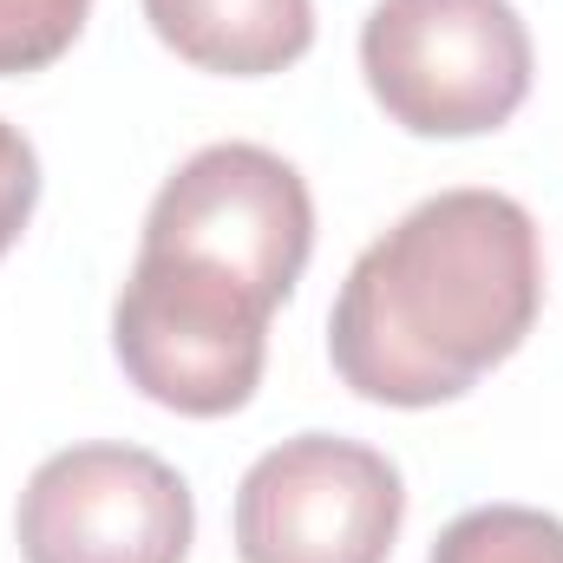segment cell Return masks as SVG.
I'll return each instance as SVG.
<instances>
[{
	"label": "cell",
	"mask_w": 563,
	"mask_h": 563,
	"mask_svg": "<svg viewBox=\"0 0 563 563\" xmlns=\"http://www.w3.org/2000/svg\"><path fill=\"white\" fill-rule=\"evenodd\" d=\"M544 308L538 223L505 190H439L361 250L328 314L341 387L439 407L505 367Z\"/></svg>",
	"instance_id": "cell-1"
},
{
	"label": "cell",
	"mask_w": 563,
	"mask_h": 563,
	"mask_svg": "<svg viewBox=\"0 0 563 563\" xmlns=\"http://www.w3.org/2000/svg\"><path fill=\"white\" fill-rule=\"evenodd\" d=\"M531 26L511 0H380L361 26V73L413 139L498 132L531 99Z\"/></svg>",
	"instance_id": "cell-2"
},
{
	"label": "cell",
	"mask_w": 563,
	"mask_h": 563,
	"mask_svg": "<svg viewBox=\"0 0 563 563\" xmlns=\"http://www.w3.org/2000/svg\"><path fill=\"white\" fill-rule=\"evenodd\" d=\"M269 301L250 282L139 250L112 308V354L144 400L223 420L256 400L269 361Z\"/></svg>",
	"instance_id": "cell-3"
},
{
	"label": "cell",
	"mask_w": 563,
	"mask_h": 563,
	"mask_svg": "<svg viewBox=\"0 0 563 563\" xmlns=\"http://www.w3.org/2000/svg\"><path fill=\"white\" fill-rule=\"evenodd\" d=\"M139 250L223 269L282 308L314 250V203L301 170L269 144H203L151 197Z\"/></svg>",
	"instance_id": "cell-4"
},
{
	"label": "cell",
	"mask_w": 563,
	"mask_h": 563,
	"mask_svg": "<svg viewBox=\"0 0 563 563\" xmlns=\"http://www.w3.org/2000/svg\"><path fill=\"white\" fill-rule=\"evenodd\" d=\"M407 518V485L387 452L334 432L269 445L236 485L243 563H387Z\"/></svg>",
	"instance_id": "cell-5"
},
{
	"label": "cell",
	"mask_w": 563,
	"mask_h": 563,
	"mask_svg": "<svg viewBox=\"0 0 563 563\" xmlns=\"http://www.w3.org/2000/svg\"><path fill=\"white\" fill-rule=\"evenodd\" d=\"M13 531L26 563H184L197 505L144 445H66L26 478Z\"/></svg>",
	"instance_id": "cell-6"
},
{
	"label": "cell",
	"mask_w": 563,
	"mask_h": 563,
	"mask_svg": "<svg viewBox=\"0 0 563 563\" xmlns=\"http://www.w3.org/2000/svg\"><path fill=\"white\" fill-rule=\"evenodd\" d=\"M151 33L197 73L263 79L314 46V0H144Z\"/></svg>",
	"instance_id": "cell-7"
},
{
	"label": "cell",
	"mask_w": 563,
	"mask_h": 563,
	"mask_svg": "<svg viewBox=\"0 0 563 563\" xmlns=\"http://www.w3.org/2000/svg\"><path fill=\"white\" fill-rule=\"evenodd\" d=\"M426 563H563V518L531 505H478L439 531Z\"/></svg>",
	"instance_id": "cell-8"
},
{
	"label": "cell",
	"mask_w": 563,
	"mask_h": 563,
	"mask_svg": "<svg viewBox=\"0 0 563 563\" xmlns=\"http://www.w3.org/2000/svg\"><path fill=\"white\" fill-rule=\"evenodd\" d=\"M86 13L92 0H0V79L53 66L79 40Z\"/></svg>",
	"instance_id": "cell-9"
},
{
	"label": "cell",
	"mask_w": 563,
	"mask_h": 563,
	"mask_svg": "<svg viewBox=\"0 0 563 563\" xmlns=\"http://www.w3.org/2000/svg\"><path fill=\"white\" fill-rule=\"evenodd\" d=\"M33 203H40V157H33V144L20 139V125L0 119V256L20 243Z\"/></svg>",
	"instance_id": "cell-10"
}]
</instances>
